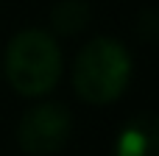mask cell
Returning a JSON list of instances; mask_svg holds the SVG:
<instances>
[{
	"mask_svg": "<svg viewBox=\"0 0 159 156\" xmlns=\"http://www.w3.org/2000/svg\"><path fill=\"white\" fill-rule=\"evenodd\" d=\"M131 81V53L120 39L95 36L73 61V89L84 103L106 106L117 100Z\"/></svg>",
	"mask_w": 159,
	"mask_h": 156,
	"instance_id": "cell-1",
	"label": "cell"
},
{
	"mask_svg": "<svg viewBox=\"0 0 159 156\" xmlns=\"http://www.w3.org/2000/svg\"><path fill=\"white\" fill-rule=\"evenodd\" d=\"M61 50L42 28L20 31L6 47V78L25 98L48 95L61 75Z\"/></svg>",
	"mask_w": 159,
	"mask_h": 156,
	"instance_id": "cell-2",
	"label": "cell"
},
{
	"mask_svg": "<svg viewBox=\"0 0 159 156\" xmlns=\"http://www.w3.org/2000/svg\"><path fill=\"white\" fill-rule=\"evenodd\" d=\"M73 134V114L64 103L48 100L28 109L17 126V142L28 156L59 154Z\"/></svg>",
	"mask_w": 159,
	"mask_h": 156,
	"instance_id": "cell-3",
	"label": "cell"
},
{
	"mask_svg": "<svg viewBox=\"0 0 159 156\" xmlns=\"http://www.w3.org/2000/svg\"><path fill=\"white\" fill-rule=\"evenodd\" d=\"M112 156H159V114L140 112L123 123Z\"/></svg>",
	"mask_w": 159,
	"mask_h": 156,
	"instance_id": "cell-4",
	"label": "cell"
},
{
	"mask_svg": "<svg viewBox=\"0 0 159 156\" xmlns=\"http://www.w3.org/2000/svg\"><path fill=\"white\" fill-rule=\"evenodd\" d=\"M89 25V3L87 0H59L50 11V28L61 36H75Z\"/></svg>",
	"mask_w": 159,
	"mask_h": 156,
	"instance_id": "cell-5",
	"label": "cell"
}]
</instances>
